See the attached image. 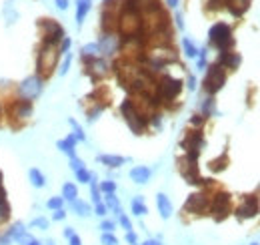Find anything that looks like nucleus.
<instances>
[{
	"label": "nucleus",
	"instance_id": "obj_56",
	"mask_svg": "<svg viewBox=\"0 0 260 245\" xmlns=\"http://www.w3.org/2000/svg\"><path fill=\"white\" fill-rule=\"evenodd\" d=\"M26 245H42V243H40V241H38V239H32V241H30V243H26Z\"/></svg>",
	"mask_w": 260,
	"mask_h": 245
},
{
	"label": "nucleus",
	"instance_id": "obj_57",
	"mask_svg": "<svg viewBox=\"0 0 260 245\" xmlns=\"http://www.w3.org/2000/svg\"><path fill=\"white\" fill-rule=\"evenodd\" d=\"M46 245H54V241H52V239H48V241H46Z\"/></svg>",
	"mask_w": 260,
	"mask_h": 245
},
{
	"label": "nucleus",
	"instance_id": "obj_40",
	"mask_svg": "<svg viewBox=\"0 0 260 245\" xmlns=\"http://www.w3.org/2000/svg\"><path fill=\"white\" fill-rule=\"evenodd\" d=\"M70 169L76 173V171H80V169H84V163H82V159H78V157H72L70 159Z\"/></svg>",
	"mask_w": 260,
	"mask_h": 245
},
{
	"label": "nucleus",
	"instance_id": "obj_1",
	"mask_svg": "<svg viewBox=\"0 0 260 245\" xmlns=\"http://www.w3.org/2000/svg\"><path fill=\"white\" fill-rule=\"evenodd\" d=\"M58 48L56 46H50V44H42V48L38 50V58H36V74L44 80L48 78L54 68H56V62H58Z\"/></svg>",
	"mask_w": 260,
	"mask_h": 245
},
{
	"label": "nucleus",
	"instance_id": "obj_36",
	"mask_svg": "<svg viewBox=\"0 0 260 245\" xmlns=\"http://www.w3.org/2000/svg\"><path fill=\"white\" fill-rule=\"evenodd\" d=\"M98 189H100L104 195H106V193H114V191H116V183H114V181H102Z\"/></svg>",
	"mask_w": 260,
	"mask_h": 245
},
{
	"label": "nucleus",
	"instance_id": "obj_7",
	"mask_svg": "<svg viewBox=\"0 0 260 245\" xmlns=\"http://www.w3.org/2000/svg\"><path fill=\"white\" fill-rule=\"evenodd\" d=\"M146 60H148V66L152 70H160L162 66H166L168 62H174L176 60V52L172 48H166L162 44H158L154 50H150L146 54Z\"/></svg>",
	"mask_w": 260,
	"mask_h": 245
},
{
	"label": "nucleus",
	"instance_id": "obj_29",
	"mask_svg": "<svg viewBox=\"0 0 260 245\" xmlns=\"http://www.w3.org/2000/svg\"><path fill=\"white\" fill-rule=\"evenodd\" d=\"M10 215V205H8V197L4 191V185L0 183V219H6Z\"/></svg>",
	"mask_w": 260,
	"mask_h": 245
},
{
	"label": "nucleus",
	"instance_id": "obj_18",
	"mask_svg": "<svg viewBox=\"0 0 260 245\" xmlns=\"http://www.w3.org/2000/svg\"><path fill=\"white\" fill-rule=\"evenodd\" d=\"M224 4L234 16H242L250 8V0H224Z\"/></svg>",
	"mask_w": 260,
	"mask_h": 245
},
{
	"label": "nucleus",
	"instance_id": "obj_4",
	"mask_svg": "<svg viewBox=\"0 0 260 245\" xmlns=\"http://www.w3.org/2000/svg\"><path fill=\"white\" fill-rule=\"evenodd\" d=\"M120 111H122V117H124L126 125H128L130 131H132L134 135H140V133L146 129V117L134 107V103H132L130 99L120 105Z\"/></svg>",
	"mask_w": 260,
	"mask_h": 245
},
{
	"label": "nucleus",
	"instance_id": "obj_24",
	"mask_svg": "<svg viewBox=\"0 0 260 245\" xmlns=\"http://www.w3.org/2000/svg\"><path fill=\"white\" fill-rule=\"evenodd\" d=\"M80 52H82L84 60H90V58H98V56H100V48H98V42H90V44H84Z\"/></svg>",
	"mask_w": 260,
	"mask_h": 245
},
{
	"label": "nucleus",
	"instance_id": "obj_45",
	"mask_svg": "<svg viewBox=\"0 0 260 245\" xmlns=\"http://www.w3.org/2000/svg\"><path fill=\"white\" fill-rule=\"evenodd\" d=\"M224 4V0H208V10H218Z\"/></svg>",
	"mask_w": 260,
	"mask_h": 245
},
{
	"label": "nucleus",
	"instance_id": "obj_61",
	"mask_svg": "<svg viewBox=\"0 0 260 245\" xmlns=\"http://www.w3.org/2000/svg\"><path fill=\"white\" fill-rule=\"evenodd\" d=\"M136 245H138V243H136Z\"/></svg>",
	"mask_w": 260,
	"mask_h": 245
},
{
	"label": "nucleus",
	"instance_id": "obj_5",
	"mask_svg": "<svg viewBox=\"0 0 260 245\" xmlns=\"http://www.w3.org/2000/svg\"><path fill=\"white\" fill-rule=\"evenodd\" d=\"M182 91V80L172 78V76H162L156 83V101H172L180 95Z\"/></svg>",
	"mask_w": 260,
	"mask_h": 245
},
{
	"label": "nucleus",
	"instance_id": "obj_59",
	"mask_svg": "<svg viewBox=\"0 0 260 245\" xmlns=\"http://www.w3.org/2000/svg\"><path fill=\"white\" fill-rule=\"evenodd\" d=\"M250 245H258V243H250Z\"/></svg>",
	"mask_w": 260,
	"mask_h": 245
},
{
	"label": "nucleus",
	"instance_id": "obj_30",
	"mask_svg": "<svg viewBox=\"0 0 260 245\" xmlns=\"http://www.w3.org/2000/svg\"><path fill=\"white\" fill-rule=\"evenodd\" d=\"M182 46H184V54L188 58H196L198 56V48L194 46V42L190 38H182Z\"/></svg>",
	"mask_w": 260,
	"mask_h": 245
},
{
	"label": "nucleus",
	"instance_id": "obj_9",
	"mask_svg": "<svg viewBox=\"0 0 260 245\" xmlns=\"http://www.w3.org/2000/svg\"><path fill=\"white\" fill-rule=\"evenodd\" d=\"M42 78L38 74H32L28 78H24L20 85H18V93H20V99H26V101H34L42 95Z\"/></svg>",
	"mask_w": 260,
	"mask_h": 245
},
{
	"label": "nucleus",
	"instance_id": "obj_14",
	"mask_svg": "<svg viewBox=\"0 0 260 245\" xmlns=\"http://www.w3.org/2000/svg\"><path fill=\"white\" fill-rule=\"evenodd\" d=\"M98 48H100V54L102 56H112L118 48H120V38L112 32H104L98 40Z\"/></svg>",
	"mask_w": 260,
	"mask_h": 245
},
{
	"label": "nucleus",
	"instance_id": "obj_51",
	"mask_svg": "<svg viewBox=\"0 0 260 245\" xmlns=\"http://www.w3.org/2000/svg\"><path fill=\"white\" fill-rule=\"evenodd\" d=\"M202 121H204L202 115H194V117H192V125H202Z\"/></svg>",
	"mask_w": 260,
	"mask_h": 245
},
{
	"label": "nucleus",
	"instance_id": "obj_8",
	"mask_svg": "<svg viewBox=\"0 0 260 245\" xmlns=\"http://www.w3.org/2000/svg\"><path fill=\"white\" fill-rule=\"evenodd\" d=\"M38 28L42 30V44H50V46H56L58 42H62L64 38V28L54 22V20H40L38 22Z\"/></svg>",
	"mask_w": 260,
	"mask_h": 245
},
{
	"label": "nucleus",
	"instance_id": "obj_27",
	"mask_svg": "<svg viewBox=\"0 0 260 245\" xmlns=\"http://www.w3.org/2000/svg\"><path fill=\"white\" fill-rule=\"evenodd\" d=\"M130 209H132V213H134L136 217H142V215L148 213V207L144 205V199H142V197H134L132 203H130Z\"/></svg>",
	"mask_w": 260,
	"mask_h": 245
},
{
	"label": "nucleus",
	"instance_id": "obj_52",
	"mask_svg": "<svg viewBox=\"0 0 260 245\" xmlns=\"http://www.w3.org/2000/svg\"><path fill=\"white\" fill-rule=\"evenodd\" d=\"M72 235H74V231H72V227H66V229H64V237L68 239V237H72Z\"/></svg>",
	"mask_w": 260,
	"mask_h": 245
},
{
	"label": "nucleus",
	"instance_id": "obj_3",
	"mask_svg": "<svg viewBox=\"0 0 260 245\" xmlns=\"http://www.w3.org/2000/svg\"><path fill=\"white\" fill-rule=\"evenodd\" d=\"M118 30L120 34H124V38H134V36H140L142 34V16L140 12H134V10H122V14L118 16Z\"/></svg>",
	"mask_w": 260,
	"mask_h": 245
},
{
	"label": "nucleus",
	"instance_id": "obj_42",
	"mask_svg": "<svg viewBox=\"0 0 260 245\" xmlns=\"http://www.w3.org/2000/svg\"><path fill=\"white\" fill-rule=\"evenodd\" d=\"M118 221H120V225H122L126 231H132V223H130V219L124 215V213H120V215H118Z\"/></svg>",
	"mask_w": 260,
	"mask_h": 245
},
{
	"label": "nucleus",
	"instance_id": "obj_20",
	"mask_svg": "<svg viewBox=\"0 0 260 245\" xmlns=\"http://www.w3.org/2000/svg\"><path fill=\"white\" fill-rule=\"evenodd\" d=\"M58 149H60L62 153H66L70 159H72V157H76V139H74L72 135H68L66 139L58 141Z\"/></svg>",
	"mask_w": 260,
	"mask_h": 245
},
{
	"label": "nucleus",
	"instance_id": "obj_26",
	"mask_svg": "<svg viewBox=\"0 0 260 245\" xmlns=\"http://www.w3.org/2000/svg\"><path fill=\"white\" fill-rule=\"evenodd\" d=\"M62 199L64 201H74V199H78V189H76V185L74 183H64L62 185Z\"/></svg>",
	"mask_w": 260,
	"mask_h": 245
},
{
	"label": "nucleus",
	"instance_id": "obj_38",
	"mask_svg": "<svg viewBox=\"0 0 260 245\" xmlns=\"http://www.w3.org/2000/svg\"><path fill=\"white\" fill-rule=\"evenodd\" d=\"M114 221H110V219H102V223H100V229H102V233H112L114 231Z\"/></svg>",
	"mask_w": 260,
	"mask_h": 245
},
{
	"label": "nucleus",
	"instance_id": "obj_6",
	"mask_svg": "<svg viewBox=\"0 0 260 245\" xmlns=\"http://www.w3.org/2000/svg\"><path fill=\"white\" fill-rule=\"evenodd\" d=\"M224 83H226V74H224V68L216 62V64H212V66H208V70H206V76H204V91L212 97V95H216L222 87H224Z\"/></svg>",
	"mask_w": 260,
	"mask_h": 245
},
{
	"label": "nucleus",
	"instance_id": "obj_16",
	"mask_svg": "<svg viewBox=\"0 0 260 245\" xmlns=\"http://www.w3.org/2000/svg\"><path fill=\"white\" fill-rule=\"evenodd\" d=\"M218 64H220L222 68H230V70H234V68H238V64H240V56H238V52H230V50L220 52Z\"/></svg>",
	"mask_w": 260,
	"mask_h": 245
},
{
	"label": "nucleus",
	"instance_id": "obj_23",
	"mask_svg": "<svg viewBox=\"0 0 260 245\" xmlns=\"http://www.w3.org/2000/svg\"><path fill=\"white\" fill-rule=\"evenodd\" d=\"M28 179H30L32 187H36V189H42V187L46 185V177H44V173H42L40 169H30Z\"/></svg>",
	"mask_w": 260,
	"mask_h": 245
},
{
	"label": "nucleus",
	"instance_id": "obj_19",
	"mask_svg": "<svg viewBox=\"0 0 260 245\" xmlns=\"http://www.w3.org/2000/svg\"><path fill=\"white\" fill-rule=\"evenodd\" d=\"M88 68H90V72H94L96 76H104L106 72H108V64H106V60L104 58H90L88 60Z\"/></svg>",
	"mask_w": 260,
	"mask_h": 245
},
{
	"label": "nucleus",
	"instance_id": "obj_41",
	"mask_svg": "<svg viewBox=\"0 0 260 245\" xmlns=\"http://www.w3.org/2000/svg\"><path fill=\"white\" fill-rule=\"evenodd\" d=\"M94 213H96L98 217H104V215L108 213V207H106L104 203H96V205H94Z\"/></svg>",
	"mask_w": 260,
	"mask_h": 245
},
{
	"label": "nucleus",
	"instance_id": "obj_32",
	"mask_svg": "<svg viewBox=\"0 0 260 245\" xmlns=\"http://www.w3.org/2000/svg\"><path fill=\"white\" fill-rule=\"evenodd\" d=\"M74 175H76L78 183H90V179L94 177V175H92V173H90V171H88L86 167H84V169H80V171H76Z\"/></svg>",
	"mask_w": 260,
	"mask_h": 245
},
{
	"label": "nucleus",
	"instance_id": "obj_11",
	"mask_svg": "<svg viewBox=\"0 0 260 245\" xmlns=\"http://www.w3.org/2000/svg\"><path fill=\"white\" fill-rule=\"evenodd\" d=\"M10 117L14 121H28L32 117V101L26 99H16L10 105Z\"/></svg>",
	"mask_w": 260,
	"mask_h": 245
},
{
	"label": "nucleus",
	"instance_id": "obj_49",
	"mask_svg": "<svg viewBox=\"0 0 260 245\" xmlns=\"http://www.w3.org/2000/svg\"><path fill=\"white\" fill-rule=\"evenodd\" d=\"M56 2V6L60 8V10H66L68 8V0H54Z\"/></svg>",
	"mask_w": 260,
	"mask_h": 245
},
{
	"label": "nucleus",
	"instance_id": "obj_34",
	"mask_svg": "<svg viewBox=\"0 0 260 245\" xmlns=\"http://www.w3.org/2000/svg\"><path fill=\"white\" fill-rule=\"evenodd\" d=\"M30 227H34V229H48V219L46 217H36V219L30 221Z\"/></svg>",
	"mask_w": 260,
	"mask_h": 245
},
{
	"label": "nucleus",
	"instance_id": "obj_17",
	"mask_svg": "<svg viewBox=\"0 0 260 245\" xmlns=\"http://www.w3.org/2000/svg\"><path fill=\"white\" fill-rule=\"evenodd\" d=\"M156 207H158V213H160L162 219H170V215H172V203H170V199L164 193H158L156 195Z\"/></svg>",
	"mask_w": 260,
	"mask_h": 245
},
{
	"label": "nucleus",
	"instance_id": "obj_53",
	"mask_svg": "<svg viewBox=\"0 0 260 245\" xmlns=\"http://www.w3.org/2000/svg\"><path fill=\"white\" fill-rule=\"evenodd\" d=\"M140 245H160V241H158V239H146L144 243H140Z\"/></svg>",
	"mask_w": 260,
	"mask_h": 245
},
{
	"label": "nucleus",
	"instance_id": "obj_28",
	"mask_svg": "<svg viewBox=\"0 0 260 245\" xmlns=\"http://www.w3.org/2000/svg\"><path fill=\"white\" fill-rule=\"evenodd\" d=\"M70 207H72V211H74L76 215H80V217H88V215H90V205L84 203V201H80V199H74V201L70 203Z\"/></svg>",
	"mask_w": 260,
	"mask_h": 245
},
{
	"label": "nucleus",
	"instance_id": "obj_46",
	"mask_svg": "<svg viewBox=\"0 0 260 245\" xmlns=\"http://www.w3.org/2000/svg\"><path fill=\"white\" fill-rule=\"evenodd\" d=\"M10 243H14V241H12L10 233H8V231H4V233L0 235V245H10Z\"/></svg>",
	"mask_w": 260,
	"mask_h": 245
},
{
	"label": "nucleus",
	"instance_id": "obj_58",
	"mask_svg": "<svg viewBox=\"0 0 260 245\" xmlns=\"http://www.w3.org/2000/svg\"><path fill=\"white\" fill-rule=\"evenodd\" d=\"M0 115H2V105H0Z\"/></svg>",
	"mask_w": 260,
	"mask_h": 245
},
{
	"label": "nucleus",
	"instance_id": "obj_39",
	"mask_svg": "<svg viewBox=\"0 0 260 245\" xmlns=\"http://www.w3.org/2000/svg\"><path fill=\"white\" fill-rule=\"evenodd\" d=\"M70 62H72V56H70V54H66V56H64V60H62V66H60V70H58L62 76L68 72V68H70Z\"/></svg>",
	"mask_w": 260,
	"mask_h": 245
},
{
	"label": "nucleus",
	"instance_id": "obj_55",
	"mask_svg": "<svg viewBox=\"0 0 260 245\" xmlns=\"http://www.w3.org/2000/svg\"><path fill=\"white\" fill-rule=\"evenodd\" d=\"M176 24H178V26H180V28H182V26H184V22H182V16H180V14H176Z\"/></svg>",
	"mask_w": 260,
	"mask_h": 245
},
{
	"label": "nucleus",
	"instance_id": "obj_37",
	"mask_svg": "<svg viewBox=\"0 0 260 245\" xmlns=\"http://www.w3.org/2000/svg\"><path fill=\"white\" fill-rule=\"evenodd\" d=\"M202 113H204V115H212V113H214V99H212V97H208V99L202 103Z\"/></svg>",
	"mask_w": 260,
	"mask_h": 245
},
{
	"label": "nucleus",
	"instance_id": "obj_2",
	"mask_svg": "<svg viewBox=\"0 0 260 245\" xmlns=\"http://www.w3.org/2000/svg\"><path fill=\"white\" fill-rule=\"evenodd\" d=\"M208 40L214 48H218L220 52H226L232 44H234V38H232V30L226 22H216L210 26L208 30Z\"/></svg>",
	"mask_w": 260,
	"mask_h": 245
},
{
	"label": "nucleus",
	"instance_id": "obj_21",
	"mask_svg": "<svg viewBox=\"0 0 260 245\" xmlns=\"http://www.w3.org/2000/svg\"><path fill=\"white\" fill-rule=\"evenodd\" d=\"M98 163L110 167V169H116V167H122L126 163L124 157H118V155H98Z\"/></svg>",
	"mask_w": 260,
	"mask_h": 245
},
{
	"label": "nucleus",
	"instance_id": "obj_44",
	"mask_svg": "<svg viewBox=\"0 0 260 245\" xmlns=\"http://www.w3.org/2000/svg\"><path fill=\"white\" fill-rule=\"evenodd\" d=\"M52 219H54V221H62V219H66V211H64V209H56V211L52 213Z\"/></svg>",
	"mask_w": 260,
	"mask_h": 245
},
{
	"label": "nucleus",
	"instance_id": "obj_13",
	"mask_svg": "<svg viewBox=\"0 0 260 245\" xmlns=\"http://www.w3.org/2000/svg\"><path fill=\"white\" fill-rule=\"evenodd\" d=\"M208 207H210V201H208V197H206L204 193H194V195H190V197L186 199V203H184V211L196 213V215L204 213Z\"/></svg>",
	"mask_w": 260,
	"mask_h": 245
},
{
	"label": "nucleus",
	"instance_id": "obj_47",
	"mask_svg": "<svg viewBox=\"0 0 260 245\" xmlns=\"http://www.w3.org/2000/svg\"><path fill=\"white\" fill-rule=\"evenodd\" d=\"M126 241H128L130 245L138 243V237H136V233H134V231H126Z\"/></svg>",
	"mask_w": 260,
	"mask_h": 245
},
{
	"label": "nucleus",
	"instance_id": "obj_33",
	"mask_svg": "<svg viewBox=\"0 0 260 245\" xmlns=\"http://www.w3.org/2000/svg\"><path fill=\"white\" fill-rule=\"evenodd\" d=\"M62 205H64V199H62V197H50V199L46 201V207H48L50 211L62 209Z\"/></svg>",
	"mask_w": 260,
	"mask_h": 245
},
{
	"label": "nucleus",
	"instance_id": "obj_12",
	"mask_svg": "<svg viewBox=\"0 0 260 245\" xmlns=\"http://www.w3.org/2000/svg\"><path fill=\"white\" fill-rule=\"evenodd\" d=\"M260 211V205H258V197H254V195H248L244 201H242V205L236 209V217L240 219V221H244V219H252V217H256Z\"/></svg>",
	"mask_w": 260,
	"mask_h": 245
},
{
	"label": "nucleus",
	"instance_id": "obj_54",
	"mask_svg": "<svg viewBox=\"0 0 260 245\" xmlns=\"http://www.w3.org/2000/svg\"><path fill=\"white\" fill-rule=\"evenodd\" d=\"M166 4H168L170 8H176V6H178V0H166Z\"/></svg>",
	"mask_w": 260,
	"mask_h": 245
},
{
	"label": "nucleus",
	"instance_id": "obj_15",
	"mask_svg": "<svg viewBox=\"0 0 260 245\" xmlns=\"http://www.w3.org/2000/svg\"><path fill=\"white\" fill-rule=\"evenodd\" d=\"M150 175H152L150 167H144V165H136V167H132V169H130V179H132L134 183H138V185L148 183Z\"/></svg>",
	"mask_w": 260,
	"mask_h": 245
},
{
	"label": "nucleus",
	"instance_id": "obj_43",
	"mask_svg": "<svg viewBox=\"0 0 260 245\" xmlns=\"http://www.w3.org/2000/svg\"><path fill=\"white\" fill-rule=\"evenodd\" d=\"M68 48H70V38H62V42H60V48H58V52L60 54H68Z\"/></svg>",
	"mask_w": 260,
	"mask_h": 245
},
{
	"label": "nucleus",
	"instance_id": "obj_10",
	"mask_svg": "<svg viewBox=\"0 0 260 245\" xmlns=\"http://www.w3.org/2000/svg\"><path fill=\"white\" fill-rule=\"evenodd\" d=\"M210 213L216 221H222L230 213V195L228 193H218L212 203H210Z\"/></svg>",
	"mask_w": 260,
	"mask_h": 245
},
{
	"label": "nucleus",
	"instance_id": "obj_25",
	"mask_svg": "<svg viewBox=\"0 0 260 245\" xmlns=\"http://www.w3.org/2000/svg\"><path fill=\"white\" fill-rule=\"evenodd\" d=\"M104 205L110 209V211H114L116 213V217L122 213V207H120V201L116 199V195L114 193H106L104 195Z\"/></svg>",
	"mask_w": 260,
	"mask_h": 245
},
{
	"label": "nucleus",
	"instance_id": "obj_60",
	"mask_svg": "<svg viewBox=\"0 0 260 245\" xmlns=\"http://www.w3.org/2000/svg\"><path fill=\"white\" fill-rule=\"evenodd\" d=\"M104 2H108V0H104Z\"/></svg>",
	"mask_w": 260,
	"mask_h": 245
},
{
	"label": "nucleus",
	"instance_id": "obj_50",
	"mask_svg": "<svg viewBox=\"0 0 260 245\" xmlns=\"http://www.w3.org/2000/svg\"><path fill=\"white\" fill-rule=\"evenodd\" d=\"M186 87H188L190 91H194V89H196V78H194V76H188V85H186Z\"/></svg>",
	"mask_w": 260,
	"mask_h": 245
},
{
	"label": "nucleus",
	"instance_id": "obj_48",
	"mask_svg": "<svg viewBox=\"0 0 260 245\" xmlns=\"http://www.w3.org/2000/svg\"><path fill=\"white\" fill-rule=\"evenodd\" d=\"M68 245H82V239H80V237L74 233L72 237H68Z\"/></svg>",
	"mask_w": 260,
	"mask_h": 245
},
{
	"label": "nucleus",
	"instance_id": "obj_31",
	"mask_svg": "<svg viewBox=\"0 0 260 245\" xmlns=\"http://www.w3.org/2000/svg\"><path fill=\"white\" fill-rule=\"evenodd\" d=\"M68 123H70V127H72V131H74V133H72V137H74L76 141H86V135H84V131H82V127H80V125H78V123H76L74 119H70Z\"/></svg>",
	"mask_w": 260,
	"mask_h": 245
},
{
	"label": "nucleus",
	"instance_id": "obj_35",
	"mask_svg": "<svg viewBox=\"0 0 260 245\" xmlns=\"http://www.w3.org/2000/svg\"><path fill=\"white\" fill-rule=\"evenodd\" d=\"M100 243L102 245H120L114 233H102V235H100Z\"/></svg>",
	"mask_w": 260,
	"mask_h": 245
},
{
	"label": "nucleus",
	"instance_id": "obj_22",
	"mask_svg": "<svg viewBox=\"0 0 260 245\" xmlns=\"http://www.w3.org/2000/svg\"><path fill=\"white\" fill-rule=\"evenodd\" d=\"M90 4H92V0H76V24L78 26L84 22V18L90 10Z\"/></svg>",
	"mask_w": 260,
	"mask_h": 245
}]
</instances>
